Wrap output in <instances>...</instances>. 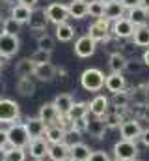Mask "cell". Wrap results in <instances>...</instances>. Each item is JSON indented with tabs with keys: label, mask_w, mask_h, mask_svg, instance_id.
Instances as JSON below:
<instances>
[{
	"label": "cell",
	"mask_w": 149,
	"mask_h": 161,
	"mask_svg": "<svg viewBox=\"0 0 149 161\" xmlns=\"http://www.w3.org/2000/svg\"><path fill=\"white\" fill-rule=\"evenodd\" d=\"M8 131V146L9 148H26L30 142V135L26 131V125L21 122H13L9 124Z\"/></svg>",
	"instance_id": "cell-1"
},
{
	"label": "cell",
	"mask_w": 149,
	"mask_h": 161,
	"mask_svg": "<svg viewBox=\"0 0 149 161\" xmlns=\"http://www.w3.org/2000/svg\"><path fill=\"white\" fill-rule=\"evenodd\" d=\"M105 79H106V75H105L101 69H97V68H88V69H84L82 75H80V84H82V88L88 90V92H99V90L105 88Z\"/></svg>",
	"instance_id": "cell-2"
},
{
	"label": "cell",
	"mask_w": 149,
	"mask_h": 161,
	"mask_svg": "<svg viewBox=\"0 0 149 161\" xmlns=\"http://www.w3.org/2000/svg\"><path fill=\"white\" fill-rule=\"evenodd\" d=\"M114 156H116L114 159H119V161H134L138 158V146L132 141L121 139V141H117L114 144Z\"/></svg>",
	"instance_id": "cell-3"
},
{
	"label": "cell",
	"mask_w": 149,
	"mask_h": 161,
	"mask_svg": "<svg viewBox=\"0 0 149 161\" xmlns=\"http://www.w3.org/2000/svg\"><path fill=\"white\" fill-rule=\"evenodd\" d=\"M19 116H21L19 103L13 99L2 97L0 99V124H13L19 120Z\"/></svg>",
	"instance_id": "cell-4"
},
{
	"label": "cell",
	"mask_w": 149,
	"mask_h": 161,
	"mask_svg": "<svg viewBox=\"0 0 149 161\" xmlns=\"http://www.w3.org/2000/svg\"><path fill=\"white\" fill-rule=\"evenodd\" d=\"M110 26H112V23L108 21V19H105V17L95 19V23L88 28V36L95 41V43L106 41L108 38H110Z\"/></svg>",
	"instance_id": "cell-5"
},
{
	"label": "cell",
	"mask_w": 149,
	"mask_h": 161,
	"mask_svg": "<svg viewBox=\"0 0 149 161\" xmlns=\"http://www.w3.org/2000/svg\"><path fill=\"white\" fill-rule=\"evenodd\" d=\"M45 15H47L49 23L62 25V23H67V19H69V9H67L65 4L54 2V4H49V6L45 8Z\"/></svg>",
	"instance_id": "cell-6"
},
{
	"label": "cell",
	"mask_w": 149,
	"mask_h": 161,
	"mask_svg": "<svg viewBox=\"0 0 149 161\" xmlns=\"http://www.w3.org/2000/svg\"><path fill=\"white\" fill-rule=\"evenodd\" d=\"M134 28H136V26H134L127 17H121V19H117V21L112 23L110 34L116 40H129V38H132Z\"/></svg>",
	"instance_id": "cell-7"
},
{
	"label": "cell",
	"mask_w": 149,
	"mask_h": 161,
	"mask_svg": "<svg viewBox=\"0 0 149 161\" xmlns=\"http://www.w3.org/2000/svg\"><path fill=\"white\" fill-rule=\"evenodd\" d=\"M142 125L136 118H129V120H123V124L119 125V133H121V139L125 141H140V135H142Z\"/></svg>",
	"instance_id": "cell-8"
},
{
	"label": "cell",
	"mask_w": 149,
	"mask_h": 161,
	"mask_svg": "<svg viewBox=\"0 0 149 161\" xmlns=\"http://www.w3.org/2000/svg\"><path fill=\"white\" fill-rule=\"evenodd\" d=\"M19 36H9V34H2L0 36V56L2 58H11L17 54L19 51Z\"/></svg>",
	"instance_id": "cell-9"
},
{
	"label": "cell",
	"mask_w": 149,
	"mask_h": 161,
	"mask_svg": "<svg viewBox=\"0 0 149 161\" xmlns=\"http://www.w3.org/2000/svg\"><path fill=\"white\" fill-rule=\"evenodd\" d=\"M49 146L50 144L47 142V139L45 137H39V139H32L26 148H28V154L36 161H43L49 156Z\"/></svg>",
	"instance_id": "cell-10"
},
{
	"label": "cell",
	"mask_w": 149,
	"mask_h": 161,
	"mask_svg": "<svg viewBox=\"0 0 149 161\" xmlns=\"http://www.w3.org/2000/svg\"><path fill=\"white\" fill-rule=\"evenodd\" d=\"M95 49H97V43L91 40L88 34L74 41V54L78 58H90L95 53Z\"/></svg>",
	"instance_id": "cell-11"
},
{
	"label": "cell",
	"mask_w": 149,
	"mask_h": 161,
	"mask_svg": "<svg viewBox=\"0 0 149 161\" xmlns=\"http://www.w3.org/2000/svg\"><path fill=\"white\" fill-rule=\"evenodd\" d=\"M108 105H110V99H108L106 96H103V94H97V96L88 103L91 116H97V118L105 116V114L110 111V107H108Z\"/></svg>",
	"instance_id": "cell-12"
},
{
	"label": "cell",
	"mask_w": 149,
	"mask_h": 161,
	"mask_svg": "<svg viewBox=\"0 0 149 161\" xmlns=\"http://www.w3.org/2000/svg\"><path fill=\"white\" fill-rule=\"evenodd\" d=\"M47 25H49V19L45 15V9H32V15L28 19V26L32 32H37V34H43L47 30Z\"/></svg>",
	"instance_id": "cell-13"
},
{
	"label": "cell",
	"mask_w": 149,
	"mask_h": 161,
	"mask_svg": "<svg viewBox=\"0 0 149 161\" xmlns=\"http://www.w3.org/2000/svg\"><path fill=\"white\" fill-rule=\"evenodd\" d=\"M71 156V144L67 142H56L49 146V159L50 161H69Z\"/></svg>",
	"instance_id": "cell-14"
},
{
	"label": "cell",
	"mask_w": 149,
	"mask_h": 161,
	"mask_svg": "<svg viewBox=\"0 0 149 161\" xmlns=\"http://www.w3.org/2000/svg\"><path fill=\"white\" fill-rule=\"evenodd\" d=\"M106 124L103 122V118H97V116H93V118H88L86 122V133L90 135V137H93V139H105V133H106Z\"/></svg>",
	"instance_id": "cell-15"
},
{
	"label": "cell",
	"mask_w": 149,
	"mask_h": 161,
	"mask_svg": "<svg viewBox=\"0 0 149 161\" xmlns=\"http://www.w3.org/2000/svg\"><path fill=\"white\" fill-rule=\"evenodd\" d=\"M129 96H131V105H132V103H134L136 107L147 105L149 103V84H138V86H134V88L129 92Z\"/></svg>",
	"instance_id": "cell-16"
},
{
	"label": "cell",
	"mask_w": 149,
	"mask_h": 161,
	"mask_svg": "<svg viewBox=\"0 0 149 161\" xmlns=\"http://www.w3.org/2000/svg\"><path fill=\"white\" fill-rule=\"evenodd\" d=\"M60 116V113H58V109L54 107V103L52 101H49V103H43L41 105V109H39V114H37V118L43 122L45 125H52L56 118Z\"/></svg>",
	"instance_id": "cell-17"
},
{
	"label": "cell",
	"mask_w": 149,
	"mask_h": 161,
	"mask_svg": "<svg viewBox=\"0 0 149 161\" xmlns=\"http://www.w3.org/2000/svg\"><path fill=\"white\" fill-rule=\"evenodd\" d=\"M125 86H127V80L123 77V73H110V75H106V79H105V88H106L108 92H112V94L123 92Z\"/></svg>",
	"instance_id": "cell-18"
},
{
	"label": "cell",
	"mask_w": 149,
	"mask_h": 161,
	"mask_svg": "<svg viewBox=\"0 0 149 161\" xmlns=\"http://www.w3.org/2000/svg\"><path fill=\"white\" fill-rule=\"evenodd\" d=\"M88 113H90V107H88V103H86V101H74L73 107L69 109V113H67L65 116L74 124V122H78V120L88 118Z\"/></svg>",
	"instance_id": "cell-19"
},
{
	"label": "cell",
	"mask_w": 149,
	"mask_h": 161,
	"mask_svg": "<svg viewBox=\"0 0 149 161\" xmlns=\"http://www.w3.org/2000/svg\"><path fill=\"white\" fill-rule=\"evenodd\" d=\"M125 11H127V9L121 6V2H119V0H114V2H110V4L105 6V19H108L110 23H114V21L125 17Z\"/></svg>",
	"instance_id": "cell-20"
},
{
	"label": "cell",
	"mask_w": 149,
	"mask_h": 161,
	"mask_svg": "<svg viewBox=\"0 0 149 161\" xmlns=\"http://www.w3.org/2000/svg\"><path fill=\"white\" fill-rule=\"evenodd\" d=\"M43 137L47 139V142H49V144L65 142V131H64L60 125H56V124L47 125V129H45V135H43Z\"/></svg>",
	"instance_id": "cell-21"
},
{
	"label": "cell",
	"mask_w": 149,
	"mask_h": 161,
	"mask_svg": "<svg viewBox=\"0 0 149 161\" xmlns=\"http://www.w3.org/2000/svg\"><path fill=\"white\" fill-rule=\"evenodd\" d=\"M90 154H91L90 146L78 141V142L71 144V156H69V159L71 161H88L90 159Z\"/></svg>",
	"instance_id": "cell-22"
},
{
	"label": "cell",
	"mask_w": 149,
	"mask_h": 161,
	"mask_svg": "<svg viewBox=\"0 0 149 161\" xmlns=\"http://www.w3.org/2000/svg\"><path fill=\"white\" fill-rule=\"evenodd\" d=\"M24 125H26V131H28V135H30V141L43 137V135H45V129H47V125L39 120L37 116L36 118H28V120L24 122Z\"/></svg>",
	"instance_id": "cell-23"
},
{
	"label": "cell",
	"mask_w": 149,
	"mask_h": 161,
	"mask_svg": "<svg viewBox=\"0 0 149 161\" xmlns=\"http://www.w3.org/2000/svg\"><path fill=\"white\" fill-rule=\"evenodd\" d=\"M56 73H58V69L49 62V64H41V66H36V69H34V77L37 80H43V82H47V80H52L56 77Z\"/></svg>",
	"instance_id": "cell-24"
},
{
	"label": "cell",
	"mask_w": 149,
	"mask_h": 161,
	"mask_svg": "<svg viewBox=\"0 0 149 161\" xmlns=\"http://www.w3.org/2000/svg\"><path fill=\"white\" fill-rule=\"evenodd\" d=\"M69 17L73 19H84L88 15V0H71L67 4Z\"/></svg>",
	"instance_id": "cell-25"
},
{
	"label": "cell",
	"mask_w": 149,
	"mask_h": 161,
	"mask_svg": "<svg viewBox=\"0 0 149 161\" xmlns=\"http://www.w3.org/2000/svg\"><path fill=\"white\" fill-rule=\"evenodd\" d=\"M149 17V11H146L142 6H136V8H132V9H129L127 11V19L134 25V26H142V25H147L146 21H147Z\"/></svg>",
	"instance_id": "cell-26"
},
{
	"label": "cell",
	"mask_w": 149,
	"mask_h": 161,
	"mask_svg": "<svg viewBox=\"0 0 149 161\" xmlns=\"http://www.w3.org/2000/svg\"><path fill=\"white\" fill-rule=\"evenodd\" d=\"M34 69H36V64L30 60V58H21L17 64H15V75L21 79V77H32L34 75Z\"/></svg>",
	"instance_id": "cell-27"
},
{
	"label": "cell",
	"mask_w": 149,
	"mask_h": 161,
	"mask_svg": "<svg viewBox=\"0 0 149 161\" xmlns=\"http://www.w3.org/2000/svg\"><path fill=\"white\" fill-rule=\"evenodd\" d=\"M54 107L58 109V113L60 114H67L69 113V109L73 107V103H74V99H73V96L71 94H58L56 97H54Z\"/></svg>",
	"instance_id": "cell-28"
},
{
	"label": "cell",
	"mask_w": 149,
	"mask_h": 161,
	"mask_svg": "<svg viewBox=\"0 0 149 161\" xmlns=\"http://www.w3.org/2000/svg\"><path fill=\"white\" fill-rule=\"evenodd\" d=\"M125 64H127V58L123 53H112L108 56V68H110L112 73H123L125 71Z\"/></svg>",
	"instance_id": "cell-29"
},
{
	"label": "cell",
	"mask_w": 149,
	"mask_h": 161,
	"mask_svg": "<svg viewBox=\"0 0 149 161\" xmlns=\"http://www.w3.org/2000/svg\"><path fill=\"white\" fill-rule=\"evenodd\" d=\"M132 41L136 47H149V25H142L134 28Z\"/></svg>",
	"instance_id": "cell-30"
},
{
	"label": "cell",
	"mask_w": 149,
	"mask_h": 161,
	"mask_svg": "<svg viewBox=\"0 0 149 161\" xmlns=\"http://www.w3.org/2000/svg\"><path fill=\"white\" fill-rule=\"evenodd\" d=\"M30 15H32V9H30V8H26V6H23V4H15V6H11V17H13L15 21H19L21 25L28 23Z\"/></svg>",
	"instance_id": "cell-31"
},
{
	"label": "cell",
	"mask_w": 149,
	"mask_h": 161,
	"mask_svg": "<svg viewBox=\"0 0 149 161\" xmlns=\"http://www.w3.org/2000/svg\"><path fill=\"white\" fill-rule=\"evenodd\" d=\"M74 38V28L69 23H62V25H56V40L65 43V41H71Z\"/></svg>",
	"instance_id": "cell-32"
},
{
	"label": "cell",
	"mask_w": 149,
	"mask_h": 161,
	"mask_svg": "<svg viewBox=\"0 0 149 161\" xmlns=\"http://www.w3.org/2000/svg\"><path fill=\"white\" fill-rule=\"evenodd\" d=\"M17 92L21 96H32L36 92V82L32 80V77H21V79H17Z\"/></svg>",
	"instance_id": "cell-33"
},
{
	"label": "cell",
	"mask_w": 149,
	"mask_h": 161,
	"mask_svg": "<svg viewBox=\"0 0 149 161\" xmlns=\"http://www.w3.org/2000/svg\"><path fill=\"white\" fill-rule=\"evenodd\" d=\"M54 47H56V38H52V36H49L45 32L39 34V38H37V49L47 51V53H52Z\"/></svg>",
	"instance_id": "cell-34"
},
{
	"label": "cell",
	"mask_w": 149,
	"mask_h": 161,
	"mask_svg": "<svg viewBox=\"0 0 149 161\" xmlns=\"http://www.w3.org/2000/svg\"><path fill=\"white\" fill-rule=\"evenodd\" d=\"M112 105L116 107V109H129L131 107V96H129V92H117V94H114V97H112Z\"/></svg>",
	"instance_id": "cell-35"
},
{
	"label": "cell",
	"mask_w": 149,
	"mask_h": 161,
	"mask_svg": "<svg viewBox=\"0 0 149 161\" xmlns=\"http://www.w3.org/2000/svg\"><path fill=\"white\" fill-rule=\"evenodd\" d=\"M103 122L106 124V127L108 129H114V127H119L121 124H123V116L117 113V111H108L105 116H101Z\"/></svg>",
	"instance_id": "cell-36"
},
{
	"label": "cell",
	"mask_w": 149,
	"mask_h": 161,
	"mask_svg": "<svg viewBox=\"0 0 149 161\" xmlns=\"http://www.w3.org/2000/svg\"><path fill=\"white\" fill-rule=\"evenodd\" d=\"M88 15L90 17H95V19L105 17V4L99 2V0H90L88 2Z\"/></svg>",
	"instance_id": "cell-37"
},
{
	"label": "cell",
	"mask_w": 149,
	"mask_h": 161,
	"mask_svg": "<svg viewBox=\"0 0 149 161\" xmlns=\"http://www.w3.org/2000/svg\"><path fill=\"white\" fill-rule=\"evenodd\" d=\"M4 161H26V150L24 148H6Z\"/></svg>",
	"instance_id": "cell-38"
},
{
	"label": "cell",
	"mask_w": 149,
	"mask_h": 161,
	"mask_svg": "<svg viewBox=\"0 0 149 161\" xmlns=\"http://www.w3.org/2000/svg\"><path fill=\"white\" fill-rule=\"evenodd\" d=\"M21 23L19 21H15L13 17H8V19H4V34H9V36H17L19 32H21Z\"/></svg>",
	"instance_id": "cell-39"
},
{
	"label": "cell",
	"mask_w": 149,
	"mask_h": 161,
	"mask_svg": "<svg viewBox=\"0 0 149 161\" xmlns=\"http://www.w3.org/2000/svg\"><path fill=\"white\" fill-rule=\"evenodd\" d=\"M50 54H52V53H47V51H41V49H37L36 53L30 56V60H32L36 66H41V64H49V62H50Z\"/></svg>",
	"instance_id": "cell-40"
},
{
	"label": "cell",
	"mask_w": 149,
	"mask_h": 161,
	"mask_svg": "<svg viewBox=\"0 0 149 161\" xmlns=\"http://www.w3.org/2000/svg\"><path fill=\"white\" fill-rule=\"evenodd\" d=\"M142 69H144V64H142V62H138V60H129V58H127L125 71H129V73H140Z\"/></svg>",
	"instance_id": "cell-41"
},
{
	"label": "cell",
	"mask_w": 149,
	"mask_h": 161,
	"mask_svg": "<svg viewBox=\"0 0 149 161\" xmlns=\"http://www.w3.org/2000/svg\"><path fill=\"white\" fill-rule=\"evenodd\" d=\"M88 161H110V156L105 150H95V152L90 154V159Z\"/></svg>",
	"instance_id": "cell-42"
},
{
	"label": "cell",
	"mask_w": 149,
	"mask_h": 161,
	"mask_svg": "<svg viewBox=\"0 0 149 161\" xmlns=\"http://www.w3.org/2000/svg\"><path fill=\"white\" fill-rule=\"evenodd\" d=\"M121 2V6L129 11V9H132V8H136V6H140V0H119Z\"/></svg>",
	"instance_id": "cell-43"
},
{
	"label": "cell",
	"mask_w": 149,
	"mask_h": 161,
	"mask_svg": "<svg viewBox=\"0 0 149 161\" xmlns=\"http://www.w3.org/2000/svg\"><path fill=\"white\" fill-rule=\"evenodd\" d=\"M138 114H140L142 120L149 122V103L147 105H144V107H138Z\"/></svg>",
	"instance_id": "cell-44"
},
{
	"label": "cell",
	"mask_w": 149,
	"mask_h": 161,
	"mask_svg": "<svg viewBox=\"0 0 149 161\" xmlns=\"http://www.w3.org/2000/svg\"><path fill=\"white\" fill-rule=\"evenodd\" d=\"M0 148L2 150L8 148V131L6 129H0Z\"/></svg>",
	"instance_id": "cell-45"
},
{
	"label": "cell",
	"mask_w": 149,
	"mask_h": 161,
	"mask_svg": "<svg viewBox=\"0 0 149 161\" xmlns=\"http://www.w3.org/2000/svg\"><path fill=\"white\" fill-rule=\"evenodd\" d=\"M140 142H142L146 148H149V127L142 131V135H140Z\"/></svg>",
	"instance_id": "cell-46"
},
{
	"label": "cell",
	"mask_w": 149,
	"mask_h": 161,
	"mask_svg": "<svg viewBox=\"0 0 149 161\" xmlns=\"http://www.w3.org/2000/svg\"><path fill=\"white\" fill-rule=\"evenodd\" d=\"M17 4H23V6H26V8L34 9V8L37 6V0H17Z\"/></svg>",
	"instance_id": "cell-47"
},
{
	"label": "cell",
	"mask_w": 149,
	"mask_h": 161,
	"mask_svg": "<svg viewBox=\"0 0 149 161\" xmlns=\"http://www.w3.org/2000/svg\"><path fill=\"white\" fill-rule=\"evenodd\" d=\"M142 64L149 68V49H146V51H144V56H142Z\"/></svg>",
	"instance_id": "cell-48"
},
{
	"label": "cell",
	"mask_w": 149,
	"mask_h": 161,
	"mask_svg": "<svg viewBox=\"0 0 149 161\" xmlns=\"http://www.w3.org/2000/svg\"><path fill=\"white\" fill-rule=\"evenodd\" d=\"M140 6H142L146 11H149V0H140Z\"/></svg>",
	"instance_id": "cell-49"
},
{
	"label": "cell",
	"mask_w": 149,
	"mask_h": 161,
	"mask_svg": "<svg viewBox=\"0 0 149 161\" xmlns=\"http://www.w3.org/2000/svg\"><path fill=\"white\" fill-rule=\"evenodd\" d=\"M2 34H4V19L0 17V36H2Z\"/></svg>",
	"instance_id": "cell-50"
},
{
	"label": "cell",
	"mask_w": 149,
	"mask_h": 161,
	"mask_svg": "<svg viewBox=\"0 0 149 161\" xmlns=\"http://www.w3.org/2000/svg\"><path fill=\"white\" fill-rule=\"evenodd\" d=\"M4 2L9 4V6H15V4H17V0H4Z\"/></svg>",
	"instance_id": "cell-51"
},
{
	"label": "cell",
	"mask_w": 149,
	"mask_h": 161,
	"mask_svg": "<svg viewBox=\"0 0 149 161\" xmlns=\"http://www.w3.org/2000/svg\"><path fill=\"white\" fill-rule=\"evenodd\" d=\"M4 154H6V150H2V148H0V161H4Z\"/></svg>",
	"instance_id": "cell-52"
},
{
	"label": "cell",
	"mask_w": 149,
	"mask_h": 161,
	"mask_svg": "<svg viewBox=\"0 0 149 161\" xmlns=\"http://www.w3.org/2000/svg\"><path fill=\"white\" fill-rule=\"evenodd\" d=\"M99 2H103V4L106 6V4H110V2H114V0H99Z\"/></svg>",
	"instance_id": "cell-53"
},
{
	"label": "cell",
	"mask_w": 149,
	"mask_h": 161,
	"mask_svg": "<svg viewBox=\"0 0 149 161\" xmlns=\"http://www.w3.org/2000/svg\"><path fill=\"white\" fill-rule=\"evenodd\" d=\"M110 161H119V159H110Z\"/></svg>",
	"instance_id": "cell-54"
},
{
	"label": "cell",
	"mask_w": 149,
	"mask_h": 161,
	"mask_svg": "<svg viewBox=\"0 0 149 161\" xmlns=\"http://www.w3.org/2000/svg\"><path fill=\"white\" fill-rule=\"evenodd\" d=\"M0 69H2V66H0Z\"/></svg>",
	"instance_id": "cell-55"
},
{
	"label": "cell",
	"mask_w": 149,
	"mask_h": 161,
	"mask_svg": "<svg viewBox=\"0 0 149 161\" xmlns=\"http://www.w3.org/2000/svg\"><path fill=\"white\" fill-rule=\"evenodd\" d=\"M134 161H138V159H134Z\"/></svg>",
	"instance_id": "cell-56"
}]
</instances>
